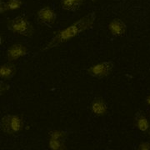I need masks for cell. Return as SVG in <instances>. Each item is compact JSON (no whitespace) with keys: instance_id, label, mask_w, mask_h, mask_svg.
I'll return each instance as SVG.
<instances>
[{"instance_id":"6da1fadb","label":"cell","mask_w":150,"mask_h":150,"mask_svg":"<svg viewBox=\"0 0 150 150\" xmlns=\"http://www.w3.org/2000/svg\"><path fill=\"white\" fill-rule=\"evenodd\" d=\"M95 19H96V14L94 12L89 13L85 16L82 17L71 25L57 33L51 38V40L48 42V44L44 48H42L41 51H47L55 47H58L60 44H63L72 40L79 34H80L81 33L84 32L87 29H89L90 28L93 27Z\"/></svg>"},{"instance_id":"7a4b0ae2","label":"cell","mask_w":150,"mask_h":150,"mask_svg":"<svg viewBox=\"0 0 150 150\" xmlns=\"http://www.w3.org/2000/svg\"><path fill=\"white\" fill-rule=\"evenodd\" d=\"M7 28L11 32L22 36L32 38L34 33V28L32 23L25 17L18 16L7 23Z\"/></svg>"},{"instance_id":"3957f363","label":"cell","mask_w":150,"mask_h":150,"mask_svg":"<svg viewBox=\"0 0 150 150\" xmlns=\"http://www.w3.org/2000/svg\"><path fill=\"white\" fill-rule=\"evenodd\" d=\"M24 122L21 116L16 114H6L0 121V129L8 135H14L23 129Z\"/></svg>"},{"instance_id":"277c9868","label":"cell","mask_w":150,"mask_h":150,"mask_svg":"<svg viewBox=\"0 0 150 150\" xmlns=\"http://www.w3.org/2000/svg\"><path fill=\"white\" fill-rule=\"evenodd\" d=\"M113 69H114V63L112 61H103L91 66L90 68L88 69L87 72L93 78L103 79L111 74Z\"/></svg>"},{"instance_id":"5b68a950","label":"cell","mask_w":150,"mask_h":150,"mask_svg":"<svg viewBox=\"0 0 150 150\" xmlns=\"http://www.w3.org/2000/svg\"><path fill=\"white\" fill-rule=\"evenodd\" d=\"M37 16L38 21L48 27L54 25L57 19L56 13L48 6L40 8L38 12Z\"/></svg>"},{"instance_id":"8992f818","label":"cell","mask_w":150,"mask_h":150,"mask_svg":"<svg viewBox=\"0 0 150 150\" xmlns=\"http://www.w3.org/2000/svg\"><path fill=\"white\" fill-rule=\"evenodd\" d=\"M28 54V48L22 43H14L8 48L6 52V57L9 62L19 59Z\"/></svg>"},{"instance_id":"52a82bcc","label":"cell","mask_w":150,"mask_h":150,"mask_svg":"<svg viewBox=\"0 0 150 150\" xmlns=\"http://www.w3.org/2000/svg\"><path fill=\"white\" fill-rule=\"evenodd\" d=\"M91 112L98 117H102L106 115L108 112L107 103L103 98H95L91 103Z\"/></svg>"},{"instance_id":"ba28073f","label":"cell","mask_w":150,"mask_h":150,"mask_svg":"<svg viewBox=\"0 0 150 150\" xmlns=\"http://www.w3.org/2000/svg\"><path fill=\"white\" fill-rule=\"evenodd\" d=\"M108 29L111 34L115 37H120L124 35L127 30V25L119 18H114L108 24Z\"/></svg>"},{"instance_id":"9c48e42d","label":"cell","mask_w":150,"mask_h":150,"mask_svg":"<svg viewBox=\"0 0 150 150\" xmlns=\"http://www.w3.org/2000/svg\"><path fill=\"white\" fill-rule=\"evenodd\" d=\"M16 67L11 62L1 65L0 67V78L4 80H9L16 74Z\"/></svg>"},{"instance_id":"30bf717a","label":"cell","mask_w":150,"mask_h":150,"mask_svg":"<svg viewBox=\"0 0 150 150\" xmlns=\"http://www.w3.org/2000/svg\"><path fill=\"white\" fill-rule=\"evenodd\" d=\"M135 126L143 133H149L150 123L144 115L138 112L135 117Z\"/></svg>"},{"instance_id":"8fae6325","label":"cell","mask_w":150,"mask_h":150,"mask_svg":"<svg viewBox=\"0 0 150 150\" xmlns=\"http://www.w3.org/2000/svg\"><path fill=\"white\" fill-rule=\"evenodd\" d=\"M85 0H61L62 8L67 11L76 12L83 4Z\"/></svg>"},{"instance_id":"7c38bea8","label":"cell","mask_w":150,"mask_h":150,"mask_svg":"<svg viewBox=\"0 0 150 150\" xmlns=\"http://www.w3.org/2000/svg\"><path fill=\"white\" fill-rule=\"evenodd\" d=\"M48 148L52 150H64L66 149V145L64 140L59 139H48Z\"/></svg>"},{"instance_id":"4fadbf2b","label":"cell","mask_w":150,"mask_h":150,"mask_svg":"<svg viewBox=\"0 0 150 150\" xmlns=\"http://www.w3.org/2000/svg\"><path fill=\"white\" fill-rule=\"evenodd\" d=\"M49 139H59V140H65V139L68 136V133L64 130H53L51 132H49L48 134Z\"/></svg>"},{"instance_id":"5bb4252c","label":"cell","mask_w":150,"mask_h":150,"mask_svg":"<svg viewBox=\"0 0 150 150\" xmlns=\"http://www.w3.org/2000/svg\"><path fill=\"white\" fill-rule=\"evenodd\" d=\"M7 10H16L21 8L23 5V1L22 0H8L5 2Z\"/></svg>"},{"instance_id":"9a60e30c","label":"cell","mask_w":150,"mask_h":150,"mask_svg":"<svg viewBox=\"0 0 150 150\" xmlns=\"http://www.w3.org/2000/svg\"><path fill=\"white\" fill-rule=\"evenodd\" d=\"M8 88H9V85L7 84L4 82L1 81V83H0V93H1V95L4 94L8 90Z\"/></svg>"},{"instance_id":"2e32d148","label":"cell","mask_w":150,"mask_h":150,"mask_svg":"<svg viewBox=\"0 0 150 150\" xmlns=\"http://www.w3.org/2000/svg\"><path fill=\"white\" fill-rule=\"evenodd\" d=\"M139 150H150V142H142L138 146Z\"/></svg>"},{"instance_id":"e0dca14e","label":"cell","mask_w":150,"mask_h":150,"mask_svg":"<svg viewBox=\"0 0 150 150\" xmlns=\"http://www.w3.org/2000/svg\"><path fill=\"white\" fill-rule=\"evenodd\" d=\"M7 10V8H6L5 5V2H3V1H1V3H0V13L3 14V13H4Z\"/></svg>"},{"instance_id":"ac0fdd59","label":"cell","mask_w":150,"mask_h":150,"mask_svg":"<svg viewBox=\"0 0 150 150\" xmlns=\"http://www.w3.org/2000/svg\"><path fill=\"white\" fill-rule=\"evenodd\" d=\"M145 102H146V103H147L149 106H150V95L147 96L146 99H145Z\"/></svg>"},{"instance_id":"d6986e66","label":"cell","mask_w":150,"mask_h":150,"mask_svg":"<svg viewBox=\"0 0 150 150\" xmlns=\"http://www.w3.org/2000/svg\"><path fill=\"white\" fill-rule=\"evenodd\" d=\"M93 1H94V0H93Z\"/></svg>"},{"instance_id":"ffe728a7","label":"cell","mask_w":150,"mask_h":150,"mask_svg":"<svg viewBox=\"0 0 150 150\" xmlns=\"http://www.w3.org/2000/svg\"><path fill=\"white\" fill-rule=\"evenodd\" d=\"M149 112H150V111H149Z\"/></svg>"}]
</instances>
